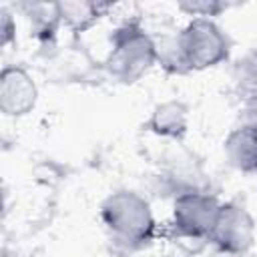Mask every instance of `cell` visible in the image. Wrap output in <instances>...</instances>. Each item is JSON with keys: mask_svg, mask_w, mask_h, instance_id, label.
<instances>
[{"mask_svg": "<svg viewBox=\"0 0 257 257\" xmlns=\"http://www.w3.org/2000/svg\"><path fill=\"white\" fill-rule=\"evenodd\" d=\"M100 221L116 241L135 249L149 245L157 233L149 201L128 189H118L100 203Z\"/></svg>", "mask_w": 257, "mask_h": 257, "instance_id": "cell-1", "label": "cell"}, {"mask_svg": "<svg viewBox=\"0 0 257 257\" xmlns=\"http://www.w3.org/2000/svg\"><path fill=\"white\" fill-rule=\"evenodd\" d=\"M157 64L153 36L137 22H122L110 36V50L104 58V70L120 84L141 80Z\"/></svg>", "mask_w": 257, "mask_h": 257, "instance_id": "cell-2", "label": "cell"}, {"mask_svg": "<svg viewBox=\"0 0 257 257\" xmlns=\"http://www.w3.org/2000/svg\"><path fill=\"white\" fill-rule=\"evenodd\" d=\"M179 36L191 70H207L229 58L231 40L211 18H193Z\"/></svg>", "mask_w": 257, "mask_h": 257, "instance_id": "cell-3", "label": "cell"}, {"mask_svg": "<svg viewBox=\"0 0 257 257\" xmlns=\"http://www.w3.org/2000/svg\"><path fill=\"white\" fill-rule=\"evenodd\" d=\"M221 203L215 195L203 189H191L175 195L173 227L179 235L189 239H209Z\"/></svg>", "mask_w": 257, "mask_h": 257, "instance_id": "cell-4", "label": "cell"}, {"mask_svg": "<svg viewBox=\"0 0 257 257\" xmlns=\"http://www.w3.org/2000/svg\"><path fill=\"white\" fill-rule=\"evenodd\" d=\"M255 233H257V227L251 213L243 205L235 201H227V203H221L209 241L221 253L243 255L253 247Z\"/></svg>", "mask_w": 257, "mask_h": 257, "instance_id": "cell-5", "label": "cell"}, {"mask_svg": "<svg viewBox=\"0 0 257 257\" xmlns=\"http://www.w3.org/2000/svg\"><path fill=\"white\" fill-rule=\"evenodd\" d=\"M38 100V86L22 66H4L0 72V110L6 116H26Z\"/></svg>", "mask_w": 257, "mask_h": 257, "instance_id": "cell-6", "label": "cell"}, {"mask_svg": "<svg viewBox=\"0 0 257 257\" xmlns=\"http://www.w3.org/2000/svg\"><path fill=\"white\" fill-rule=\"evenodd\" d=\"M147 128L163 139L181 141L189 131V106L179 98H169L151 110Z\"/></svg>", "mask_w": 257, "mask_h": 257, "instance_id": "cell-7", "label": "cell"}, {"mask_svg": "<svg viewBox=\"0 0 257 257\" xmlns=\"http://www.w3.org/2000/svg\"><path fill=\"white\" fill-rule=\"evenodd\" d=\"M223 151L229 165L239 173H257V131L239 124L227 135Z\"/></svg>", "mask_w": 257, "mask_h": 257, "instance_id": "cell-8", "label": "cell"}, {"mask_svg": "<svg viewBox=\"0 0 257 257\" xmlns=\"http://www.w3.org/2000/svg\"><path fill=\"white\" fill-rule=\"evenodd\" d=\"M56 4V12L60 22L72 30V32H86L90 30L108 10H110V2H88V0H64V2H54Z\"/></svg>", "mask_w": 257, "mask_h": 257, "instance_id": "cell-9", "label": "cell"}, {"mask_svg": "<svg viewBox=\"0 0 257 257\" xmlns=\"http://www.w3.org/2000/svg\"><path fill=\"white\" fill-rule=\"evenodd\" d=\"M155 48H157V62L169 72V74H187L191 72L185 52H183V44H181V36L177 34H163L161 38H155Z\"/></svg>", "mask_w": 257, "mask_h": 257, "instance_id": "cell-10", "label": "cell"}, {"mask_svg": "<svg viewBox=\"0 0 257 257\" xmlns=\"http://www.w3.org/2000/svg\"><path fill=\"white\" fill-rule=\"evenodd\" d=\"M233 82L243 98L257 94V48L245 52L233 66Z\"/></svg>", "mask_w": 257, "mask_h": 257, "instance_id": "cell-11", "label": "cell"}, {"mask_svg": "<svg viewBox=\"0 0 257 257\" xmlns=\"http://www.w3.org/2000/svg\"><path fill=\"white\" fill-rule=\"evenodd\" d=\"M177 6L181 12H185L189 16L211 18V20H213V16H219L221 12H225L229 8V4L221 2V0H183Z\"/></svg>", "mask_w": 257, "mask_h": 257, "instance_id": "cell-12", "label": "cell"}, {"mask_svg": "<svg viewBox=\"0 0 257 257\" xmlns=\"http://www.w3.org/2000/svg\"><path fill=\"white\" fill-rule=\"evenodd\" d=\"M0 42L2 46H8L16 38V22L8 8H0Z\"/></svg>", "mask_w": 257, "mask_h": 257, "instance_id": "cell-13", "label": "cell"}, {"mask_svg": "<svg viewBox=\"0 0 257 257\" xmlns=\"http://www.w3.org/2000/svg\"><path fill=\"white\" fill-rule=\"evenodd\" d=\"M241 124L257 131V94L251 98H245V104L241 108Z\"/></svg>", "mask_w": 257, "mask_h": 257, "instance_id": "cell-14", "label": "cell"}]
</instances>
